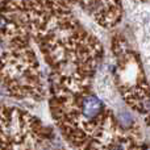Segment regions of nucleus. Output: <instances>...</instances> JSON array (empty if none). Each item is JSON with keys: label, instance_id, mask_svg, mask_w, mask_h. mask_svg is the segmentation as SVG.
Here are the masks:
<instances>
[{"label": "nucleus", "instance_id": "obj_1", "mask_svg": "<svg viewBox=\"0 0 150 150\" xmlns=\"http://www.w3.org/2000/svg\"><path fill=\"white\" fill-rule=\"evenodd\" d=\"M101 25L112 26L120 18L119 0H75Z\"/></svg>", "mask_w": 150, "mask_h": 150}, {"label": "nucleus", "instance_id": "obj_2", "mask_svg": "<svg viewBox=\"0 0 150 150\" xmlns=\"http://www.w3.org/2000/svg\"><path fill=\"white\" fill-rule=\"evenodd\" d=\"M78 113H79L80 122L84 121L87 124H91L92 128H95V121L104 113V104L96 95L87 92L79 96Z\"/></svg>", "mask_w": 150, "mask_h": 150}]
</instances>
